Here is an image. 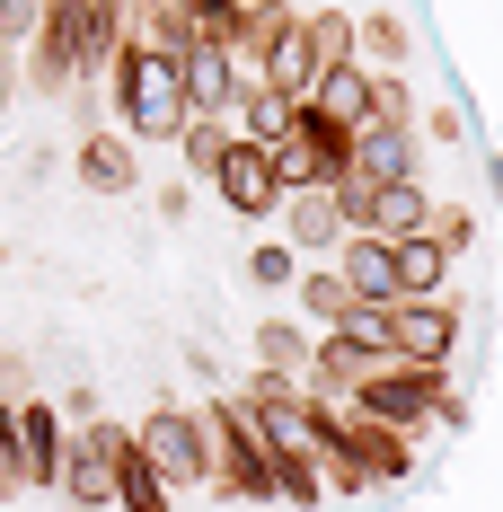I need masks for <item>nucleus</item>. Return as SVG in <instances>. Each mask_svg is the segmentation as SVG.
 I'll use <instances>...</instances> for the list:
<instances>
[{"instance_id": "423d86ee", "label": "nucleus", "mask_w": 503, "mask_h": 512, "mask_svg": "<svg viewBox=\"0 0 503 512\" xmlns=\"http://www.w3.org/2000/svg\"><path fill=\"white\" fill-rule=\"evenodd\" d=\"M212 186H221V204L239 212V221L283 212V186H274V159H265V142H230V151H221V168H212Z\"/></svg>"}, {"instance_id": "39448f33", "label": "nucleus", "mask_w": 503, "mask_h": 512, "mask_svg": "<svg viewBox=\"0 0 503 512\" xmlns=\"http://www.w3.org/2000/svg\"><path fill=\"white\" fill-rule=\"evenodd\" d=\"M389 345H398V362H415V371H442L459 345V309L433 292V301H389Z\"/></svg>"}, {"instance_id": "2eb2a0df", "label": "nucleus", "mask_w": 503, "mask_h": 512, "mask_svg": "<svg viewBox=\"0 0 503 512\" xmlns=\"http://www.w3.org/2000/svg\"><path fill=\"white\" fill-rule=\"evenodd\" d=\"M283 221H292V248H336L345 239V212H336V186H292L283 195Z\"/></svg>"}, {"instance_id": "412c9836", "label": "nucleus", "mask_w": 503, "mask_h": 512, "mask_svg": "<svg viewBox=\"0 0 503 512\" xmlns=\"http://www.w3.org/2000/svg\"><path fill=\"white\" fill-rule=\"evenodd\" d=\"M301 301H309V318H327V327H345L353 309H362L345 274H301Z\"/></svg>"}, {"instance_id": "1a4fd4ad", "label": "nucleus", "mask_w": 503, "mask_h": 512, "mask_svg": "<svg viewBox=\"0 0 503 512\" xmlns=\"http://www.w3.org/2000/svg\"><path fill=\"white\" fill-rule=\"evenodd\" d=\"M256 80L309 106V89H318V53H309V27H301V18H283V27L265 36V53H256Z\"/></svg>"}, {"instance_id": "aec40b11", "label": "nucleus", "mask_w": 503, "mask_h": 512, "mask_svg": "<svg viewBox=\"0 0 503 512\" xmlns=\"http://www.w3.org/2000/svg\"><path fill=\"white\" fill-rule=\"evenodd\" d=\"M301 27H309V53H318V71H345V62H353V18L318 9V18H301Z\"/></svg>"}, {"instance_id": "bb28decb", "label": "nucleus", "mask_w": 503, "mask_h": 512, "mask_svg": "<svg viewBox=\"0 0 503 512\" xmlns=\"http://www.w3.org/2000/svg\"><path fill=\"white\" fill-rule=\"evenodd\" d=\"M9 98H18V45H0V115H9Z\"/></svg>"}, {"instance_id": "f257e3e1", "label": "nucleus", "mask_w": 503, "mask_h": 512, "mask_svg": "<svg viewBox=\"0 0 503 512\" xmlns=\"http://www.w3.org/2000/svg\"><path fill=\"white\" fill-rule=\"evenodd\" d=\"M115 45H124V0H45V27H36V89L45 98H62L80 71H106L115 62Z\"/></svg>"}, {"instance_id": "f03ea898", "label": "nucleus", "mask_w": 503, "mask_h": 512, "mask_svg": "<svg viewBox=\"0 0 503 512\" xmlns=\"http://www.w3.org/2000/svg\"><path fill=\"white\" fill-rule=\"evenodd\" d=\"M106 80H115V115H124V142H177L186 133V71H177V53H151V45H115L106 62Z\"/></svg>"}, {"instance_id": "5701e85b", "label": "nucleus", "mask_w": 503, "mask_h": 512, "mask_svg": "<svg viewBox=\"0 0 503 512\" xmlns=\"http://www.w3.org/2000/svg\"><path fill=\"white\" fill-rule=\"evenodd\" d=\"M36 27H45V0H0V45H36Z\"/></svg>"}, {"instance_id": "0eeeda50", "label": "nucleus", "mask_w": 503, "mask_h": 512, "mask_svg": "<svg viewBox=\"0 0 503 512\" xmlns=\"http://www.w3.org/2000/svg\"><path fill=\"white\" fill-rule=\"evenodd\" d=\"M345 177L353 186H398V177H415V124H353Z\"/></svg>"}, {"instance_id": "dca6fc26", "label": "nucleus", "mask_w": 503, "mask_h": 512, "mask_svg": "<svg viewBox=\"0 0 503 512\" xmlns=\"http://www.w3.org/2000/svg\"><path fill=\"white\" fill-rule=\"evenodd\" d=\"M442 283H451V248H442L433 230L398 239V301H433Z\"/></svg>"}, {"instance_id": "b1692460", "label": "nucleus", "mask_w": 503, "mask_h": 512, "mask_svg": "<svg viewBox=\"0 0 503 512\" xmlns=\"http://www.w3.org/2000/svg\"><path fill=\"white\" fill-rule=\"evenodd\" d=\"M415 115V98H406V80H389V71H371V124H406Z\"/></svg>"}, {"instance_id": "f3484780", "label": "nucleus", "mask_w": 503, "mask_h": 512, "mask_svg": "<svg viewBox=\"0 0 503 512\" xmlns=\"http://www.w3.org/2000/svg\"><path fill=\"white\" fill-rule=\"evenodd\" d=\"M309 106L327 115V124H371V71L362 62H345V71H318V89H309Z\"/></svg>"}, {"instance_id": "9b49d317", "label": "nucleus", "mask_w": 503, "mask_h": 512, "mask_svg": "<svg viewBox=\"0 0 503 512\" xmlns=\"http://www.w3.org/2000/svg\"><path fill=\"white\" fill-rule=\"evenodd\" d=\"M353 283V301L389 309L398 301V239H371V230H345V265H336Z\"/></svg>"}, {"instance_id": "4be33fe9", "label": "nucleus", "mask_w": 503, "mask_h": 512, "mask_svg": "<svg viewBox=\"0 0 503 512\" xmlns=\"http://www.w3.org/2000/svg\"><path fill=\"white\" fill-rule=\"evenodd\" d=\"M256 362L301 380V371H309V336H301V327H256Z\"/></svg>"}, {"instance_id": "f8f14e48", "label": "nucleus", "mask_w": 503, "mask_h": 512, "mask_svg": "<svg viewBox=\"0 0 503 512\" xmlns=\"http://www.w3.org/2000/svg\"><path fill=\"white\" fill-rule=\"evenodd\" d=\"M71 168H80V186H89V195H133V177H142V159H133L124 133H80Z\"/></svg>"}, {"instance_id": "393cba45", "label": "nucleus", "mask_w": 503, "mask_h": 512, "mask_svg": "<svg viewBox=\"0 0 503 512\" xmlns=\"http://www.w3.org/2000/svg\"><path fill=\"white\" fill-rule=\"evenodd\" d=\"M353 45H371L380 62H398V53H406V27H398V18H362V27H353Z\"/></svg>"}, {"instance_id": "9d476101", "label": "nucleus", "mask_w": 503, "mask_h": 512, "mask_svg": "<svg viewBox=\"0 0 503 512\" xmlns=\"http://www.w3.org/2000/svg\"><path fill=\"white\" fill-rule=\"evenodd\" d=\"M62 451H71V424L45 398H18V460H27V486H53L62 477Z\"/></svg>"}, {"instance_id": "ddd939ff", "label": "nucleus", "mask_w": 503, "mask_h": 512, "mask_svg": "<svg viewBox=\"0 0 503 512\" xmlns=\"http://www.w3.org/2000/svg\"><path fill=\"white\" fill-rule=\"evenodd\" d=\"M115 512H177V486L142 460V442H133V433L115 442Z\"/></svg>"}, {"instance_id": "6ab92c4d", "label": "nucleus", "mask_w": 503, "mask_h": 512, "mask_svg": "<svg viewBox=\"0 0 503 512\" xmlns=\"http://www.w3.org/2000/svg\"><path fill=\"white\" fill-rule=\"evenodd\" d=\"M177 142H186V177H203V186H212V168H221V151H230L239 133H230L221 115H186V133H177Z\"/></svg>"}, {"instance_id": "6e6552de", "label": "nucleus", "mask_w": 503, "mask_h": 512, "mask_svg": "<svg viewBox=\"0 0 503 512\" xmlns=\"http://www.w3.org/2000/svg\"><path fill=\"white\" fill-rule=\"evenodd\" d=\"M177 71H186V106H195V115H230L239 89H248V71L230 62V45H186Z\"/></svg>"}, {"instance_id": "4468645a", "label": "nucleus", "mask_w": 503, "mask_h": 512, "mask_svg": "<svg viewBox=\"0 0 503 512\" xmlns=\"http://www.w3.org/2000/svg\"><path fill=\"white\" fill-rule=\"evenodd\" d=\"M362 230L371 239H415V230H433V204H424V186L398 177V186H371V212H362Z\"/></svg>"}, {"instance_id": "20e7f679", "label": "nucleus", "mask_w": 503, "mask_h": 512, "mask_svg": "<svg viewBox=\"0 0 503 512\" xmlns=\"http://www.w3.org/2000/svg\"><path fill=\"white\" fill-rule=\"evenodd\" d=\"M133 442H142V460H151L168 486H203V415L195 407H151L133 424Z\"/></svg>"}, {"instance_id": "a211bd4d", "label": "nucleus", "mask_w": 503, "mask_h": 512, "mask_svg": "<svg viewBox=\"0 0 503 512\" xmlns=\"http://www.w3.org/2000/svg\"><path fill=\"white\" fill-rule=\"evenodd\" d=\"M230 115H239V124H248V133H239V142H283V133H292V115H301V98H283V89H265V80H248V89H239V106H230Z\"/></svg>"}, {"instance_id": "7ed1b4c3", "label": "nucleus", "mask_w": 503, "mask_h": 512, "mask_svg": "<svg viewBox=\"0 0 503 512\" xmlns=\"http://www.w3.org/2000/svg\"><path fill=\"white\" fill-rule=\"evenodd\" d=\"M345 415L362 424H389V433H424V424H451V398H442V371H415V362H380L345 389Z\"/></svg>"}, {"instance_id": "cd10ccee", "label": "nucleus", "mask_w": 503, "mask_h": 512, "mask_svg": "<svg viewBox=\"0 0 503 512\" xmlns=\"http://www.w3.org/2000/svg\"><path fill=\"white\" fill-rule=\"evenodd\" d=\"M18 389H27V362H18V354H0V398H18Z\"/></svg>"}, {"instance_id": "c756f323", "label": "nucleus", "mask_w": 503, "mask_h": 512, "mask_svg": "<svg viewBox=\"0 0 503 512\" xmlns=\"http://www.w3.org/2000/svg\"><path fill=\"white\" fill-rule=\"evenodd\" d=\"M239 9H292V0H239Z\"/></svg>"}, {"instance_id": "a878e982", "label": "nucleus", "mask_w": 503, "mask_h": 512, "mask_svg": "<svg viewBox=\"0 0 503 512\" xmlns=\"http://www.w3.org/2000/svg\"><path fill=\"white\" fill-rule=\"evenodd\" d=\"M248 283H265V292L301 283V274H292V248H256V256H248Z\"/></svg>"}, {"instance_id": "c85d7f7f", "label": "nucleus", "mask_w": 503, "mask_h": 512, "mask_svg": "<svg viewBox=\"0 0 503 512\" xmlns=\"http://www.w3.org/2000/svg\"><path fill=\"white\" fill-rule=\"evenodd\" d=\"M9 433H18V398H0V442H9Z\"/></svg>"}]
</instances>
